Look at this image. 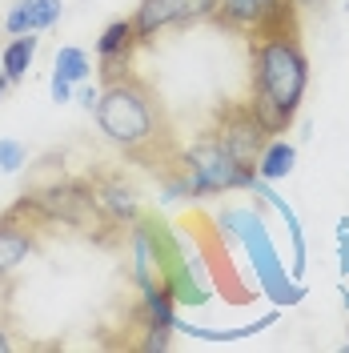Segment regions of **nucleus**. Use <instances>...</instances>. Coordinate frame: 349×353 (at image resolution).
Returning a JSON list of instances; mask_svg holds the SVG:
<instances>
[{
	"mask_svg": "<svg viewBox=\"0 0 349 353\" xmlns=\"http://www.w3.org/2000/svg\"><path fill=\"white\" fill-rule=\"evenodd\" d=\"M297 12L301 8L285 0L281 8L265 17L257 32H249V48H253V101L249 105L257 109L269 137L289 132L309 88V57L301 44Z\"/></svg>",
	"mask_w": 349,
	"mask_h": 353,
	"instance_id": "f257e3e1",
	"label": "nucleus"
},
{
	"mask_svg": "<svg viewBox=\"0 0 349 353\" xmlns=\"http://www.w3.org/2000/svg\"><path fill=\"white\" fill-rule=\"evenodd\" d=\"M97 125L112 145H121L129 161L165 173L181 149L173 141V129L165 121V109L157 105L153 88L137 72H125L109 85H101V105H97Z\"/></svg>",
	"mask_w": 349,
	"mask_h": 353,
	"instance_id": "f03ea898",
	"label": "nucleus"
},
{
	"mask_svg": "<svg viewBox=\"0 0 349 353\" xmlns=\"http://www.w3.org/2000/svg\"><path fill=\"white\" fill-rule=\"evenodd\" d=\"M217 225L225 229V237H229V241H241L245 249H249L253 269H257V281H261V289L277 301V309L301 305L306 289H301L297 277H289V273H285L281 257H277V249H273V241H269V233H265L261 217H257L253 209H221Z\"/></svg>",
	"mask_w": 349,
	"mask_h": 353,
	"instance_id": "7ed1b4c3",
	"label": "nucleus"
},
{
	"mask_svg": "<svg viewBox=\"0 0 349 353\" xmlns=\"http://www.w3.org/2000/svg\"><path fill=\"white\" fill-rule=\"evenodd\" d=\"M181 165L193 185V201L217 197V193H233V189H253L257 173L245 169L237 157L225 149L217 132H201L189 149H181Z\"/></svg>",
	"mask_w": 349,
	"mask_h": 353,
	"instance_id": "20e7f679",
	"label": "nucleus"
},
{
	"mask_svg": "<svg viewBox=\"0 0 349 353\" xmlns=\"http://www.w3.org/2000/svg\"><path fill=\"white\" fill-rule=\"evenodd\" d=\"M213 132L225 141V149L237 157L245 169L257 173V157H261V149L269 145V129L261 125V117H257V109H253L249 101H229V105H221L217 129Z\"/></svg>",
	"mask_w": 349,
	"mask_h": 353,
	"instance_id": "39448f33",
	"label": "nucleus"
},
{
	"mask_svg": "<svg viewBox=\"0 0 349 353\" xmlns=\"http://www.w3.org/2000/svg\"><path fill=\"white\" fill-rule=\"evenodd\" d=\"M213 17H217V0H141L132 12V24H137L141 44H149L169 28H189Z\"/></svg>",
	"mask_w": 349,
	"mask_h": 353,
	"instance_id": "423d86ee",
	"label": "nucleus"
},
{
	"mask_svg": "<svg viewBox=\"0 0 349 353\" xmlns=\"http://www.w3.org/2000/svg\"><path fill=\"white\" fill-rule=\"evenodd\" d=\"M141 48V37H137V24L132 17H121V21L105 24V32L97 37V68H101V85H109L117 77L132 72V52Z\"/></svg>",
	"mask_w": 349,
	"mask_h": 353,
	"instance_id": "0eeeda50",
	"label": "nucleus"
},
{
	"mask_svg": "<svg viewBox=\"0 0 349 353\" xmlns=\"http://www.w3.org/2000/svg\"><path fill=\"white\" fill-rule=\"evenodd\" d=\"M92 189H97V205L105 209V217L121 229H132L137 221L145 217L141 213V201L132 193V185H125V176L117 173H97L92 176Z\"/></svg>",
	"mask_w": 349,
	"mask_h": 353,
	"instance_id": "6e6552de",
	"label": "nucleus"
},
{
	"mask_svg": "<svg viewBox=\"0 0 349 353\" xmlns=\"http://www.w3.org/2000/svg\"><path fill=\"white\" fill-rule=\"evenodd\" d=\"M285 0H217V17L213 21L221 28H229V32H257L265 24V17L273 12V8H281Z\"/></svg>",
	"mask_w": 349,
	"mask_h": 353,
	"instance_id": "1a4fd4ad",
	"label": "nucleus"
},
{
	"mask_svg": "<svg viewBox=\"0 0 349 353\" xmlns=\"http://www.w3.org/2000/svg\"><path fill=\"white\" fill-rule=\"evenodd\" d=\"M293 169H297V145L285 137H269V145L257 157V176L273 185V181H285Z\"/></svg>",
	"mask_w": 349,
	"mask_h": 353,
	"instance_id": "9d476101",
	"label": "nucleus"
},
{
	"mask_svg": "<svg viewBox=\"0 0 349 353\" xmlns=\"http://www.w3.org/2000/svg\"><path fill=\"white\" fill-rule=\"evenodd\" d=\"M37 48H41V37L37 32H21V37H12V41L0 48V68L8 72L12 85H21L24 77H28V68L37 61Z\"/></svg>",
	"mask_w": 349,
	"mask_h": 353,
	"instance_id": "9b49d317",
	"label": "nucleus"
},
{
	"mask_svg": "<svg viewBox=\"0 0 349 353\" xmlns=\"http://www.w3.org/2000/svg\"><path fill=\"white\" fill-rule=\"evenodd\" d=\"M52 72H61L65 81H72V85H85L88 72H92V61H88L85 48H77V44H61L57 48V61H52Z\"/></svg>",
	"mask_w": 349,
	"mask_h": 353,
	"instance_id": "f8f14e48",
	"label": "nucleus"
},
{
	"mask_svg": "<svg viewBox=\"0 0 349 353\" xmlns=\"http://www.w3.org/2000/svg\"><path fill=\"white\" fill-rule=\"evenodd\" d=\"M273 321H277V309H273V313H265V317H257L253 325H241V330H205V325H181V321H177V330L193 333V337H205V341H241V337H253V333L269 330Z\"/></svg>",
	"mask_w": 349,
	"mask_h": 353,
	"instance_id": "ddd939ff",
	"label": "nucleus"
},
{
	"mask_svg": "<svg viewBox=\"0 0 349 353\" xmlns=\"http://www.w3.org/2000/svg\"><path fill=\"white\" fill-rule=\"evenodd\" d=\"M24 165H28V145L0 137V173H21Z\"/></svg>",
	"mask_w": 349,
	"mask_h": 353,
	"instance_id": "4468645a",
	"label": "nucleus"
},
{
	"mask_svg": "<svg viewBox=\"0 0 349 353\" xmlns=\"http://www.w3.org/2000/svg\"><path fill=\"white\" fill-rule=\"evenodd\" d=\"M4 32H8V37L32 32V0H17V4L4 12Z\"/></svg>",
	"mask_w": 349,
	"mask_h": 353,
	"instance_id": "2eb2a0df",
	"label": "nucleus"
},
{
	"mask_svg": "<svg viewBox=\"0 0 349 353\" xmlns=\"http://www.w3.org/2000/svg\"><path fill=\"white\" fill-rule=\"evenodd\" d=\"M61 12H65L61 0H32V32H48L61 21Z\"/></svg>",
	"mask_w": 349,
	"mask_h": 353,
	"instance_id": "dca6fc26",
	"label": "nucleus"
},
{
	"mask_svg": "<svg viewBox=\"0 0 349 353\" xmlns=\"http://www.w3.org/2000/svg\"><path fill=\"white\" fill-rule=\"evenodd\" d=\"M337 261H341V273L349 277V217L337 221Z\"/></svg>",
	"mask_w": 349,
	"mask_h": 353,
	"instance_id": "f3484780",
	"label": "nucleus"
},
{
	"mask_svg": "<svg viewBox=\"0 0 349 353\" xmlns=\"http://www.w3.org/2000/svg\"><path fill=\"white\" fill-rule=\"evenodd\" d=\"M48 88H52V101H57V105H65V101H72V81H65L61 72H52V81H48Z\"/></svg>",
	"mask_w": 349,
	"mask_h": 353,
	"instance_id": "a211bd4d",
	"label": "nucleus"
},
{
	"mask_svg": "<svg viewBox=\"0 0 349 353\" xmlns=\"http://www.w3.org/2000/svg\"><path fill=\"white\" fill-rule=\"evenodd\" d=\"M77 97H81V105H85L88 112H97V105H101V85H88V81H85Z\"/></svg>",
	"mask_w": 349,
	"mask_h": 353,
	"instance_id": "6ab92c4d",
	"label": "nucleus"
},
{
	"mask_svg": "<svg viewBox=\"0 0 349 353\" xmlns=\"http://www.w3.org/2000/svg\"><path fill=\"white\" fill-rule=\"evenodd\" d=\"M293 4H297V8H321L326 0H293Z\"/></svg>",
	"mask_w": 349,
	"mask_h": 353,
	"instance_id": "aec40b11",
	"label": "nucleus"
},
{
	"mask_svg": "<svg viewBox=\"0 0 349 353\" xmlns=\"http://www.w3.org/2000/svg\"><path fill=\"white\" fill-rule=\"evenodd\" d=\"M8 88H12V81H8V72H4V68H0V97H4V92H8Z\"/></svg>",
	"mask_w": 349,
	"mask_h": 353,
	"instance_id": "412c9836",
	"label": "nucleus"
},
{
	"mask_svg": "<svg viewBox=\"0 0 349 353\" xmlns=\"http://www.w3.org/2000/svg\"><path fill=\"white\" fill-rule=\"evenodd\" d=\"M0 350H12V341H8V333L0 330Z\"/></svg>",
	"mask_w": 349,
	"mask_h": 353,
	"instance_id": "4be33fe9",
	"label": "nucleus"
},
{
	"mask_svg": "<svg viewBox=\"0 0 349 353\" xmlns=\"http://www.w3.org/2000/svg\"><path fill=\"white\" fill-rule=\"evenodd\" d=\"M346 12H349V0H346Z\"/></svg>",
	"mask_w": 349,
	"mask_h": 353,
	"instance_id": "5701e85b",
	"label": "nucleus"
}]
</instances>
